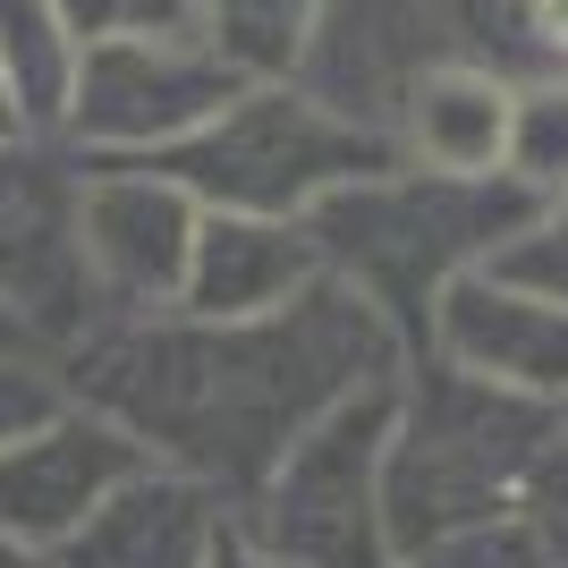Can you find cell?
I'll return each instance as SVG.
<instances>
[{"label": "cell", "instance_id": "1", "mask_svg": "<svg viewBox=\"0 0 568 568\" xmlns=\"http://www.w3.org/2000/svg\"><path fill=\"white\" fill-rule=\"evenodd\" d=\"M399 374V332L332 272L255 323H195V314L102 323L60 356L77 407L111 416L153 467L195 475L230 518L332 407Z\"/></svg>", "mask_w": 568, "mask_h": 568}, {"label": "cell", "instance_id": "2", "mask_svg": "<svg viewBox=\"0 0 568 568\" xmlns=\"http://www.w3.org/2000/svg\"><path fill=\"white\" fill-rule=\"evenodd\" d=\"M535 213L544 204L518 179H450V170L390 162L374 179H348V187L323 195L306 213V237L323 255V272L339 288H356L399 332L407 365H416L433 339V306L467 272H484Z\"/></svg>", "mask_w": 568, "mask_h": 568}, {"label": "cell", "instance_id": "3", "mask_svg": "<svg viewBox=\"0 0 568 568\" xmlns=\"http://www.w3.org/2000/svg\"><path fill=\"white\" fill-rule=\"evenodd\" d=\"M560 433H568L560 407L493 390V382H467L442 356H416L399 374V416H390V450H382V535H390V560L407 568L433 544L500 526Z\"/></svg>", "mask_w": 568, "mask_h": 568}, {"label": "cell", "instance_id": "4", "mask_svg": "<svg viewBox=\"0 0 568 568\" xmlns=\"http://www.w3.org/2000/svg\"><path fill=\"white\" fill-rule=\"evenodd\" d=\"M399 162L390 128L348 119L323 102L306 77H272V85H237L195 136L153 153L144 170H162L170 187L195 195V213H263V221H306L314 204L348 179Z\"/></svg>", "mask_w": 568, "mask_h": 568}, {"label": "cell", "instance_id": "5", "mask_svg": "<svg viewBox=\"0 0 568 568\" xmlns=\"http://www.w3.org/2000/svg\"><path fill=\"white\" fill-rule=\"evenodd\" d=\"M390 416H399V382L356 390L332 407L297 450L272 467L237 526L288 568H399L382 535V450H390Z\"/></svg>", "mask_w": 568, "mask_h": 568}, {"label": "cell", "instance_id": "6", "mask_svg": "<svg viewBox=\"0 0 568 568\" xmlns=\"http://www.w3.org/2000/svg\"><path fill=\"white\" fill-rule=\"evenodd\" d=\"M77 195H85V162L60 136H0V314L51 365L85 332H102Z\"/></svg>", "mask_w": 568, "mask_h": 568}, {"label": "cell", "instance_id": "7", "mask_svg": "<svg viewBox=\"0 0 568 568\" xmlns=\"http://www.w3.org/2000/svg\"><path fill=\"white\" fill-rule=\"evenodd\" d=\"M246 77L221 69L204 34H153V43H94L77 51V85L60 111V144L77 162H153L195 136Z\"/></svg>", "mask_w": 568, "mask_h": 568}, {"label": "cell", "instance_id": "8", "mask_svg": "<svg viewBox=\"0 0 568 568\" xmlns=\"http://www.w3.org/2000/svg\"><path fill=\"white\" fill-rule=\"evenodd\" d=\"M195 195L170 187L144 162H85L77 195V237H85V281H94L102 323H162L179 314L195 255Z\"/></svg>", "mask_w": 568, "mask_h": 568}, {"label": "cell", "instance_id": "9", "mask_svg": "<svg viewBox=\"0 0 568 568\" xmlns=\"http://www.w3.org/2000/svg\"><path fill=\"white\" fill-rule=\"evenodd\" d=\"M136 467H153V458L111 416L60 399L26 442L0 450V535H18L26 551H60Z\"/></svg>", "mask_w": 568, "mask_h": 568}, {"label": "cell", "instance_id": "10", "mask_svg": "<svg viewBox=\"0 0 568 568\" xmlns=\"http://www.w3.org/2000/svg\"><path fill=\"white\" fill-rule=\"evenodd\" d=\"M425 356H442L450 374L493 382V390H518V399L568 407V306L535 297L518 281H493V272H467V281L433 306V339Z\"/></svg>", "mask_w": 568, "mask_h": 568}, {"label": "cell", "instance_id": "11", "mask_svg": "<svg viewBox=\"0 0 568 568\" xmlns=\"http://www.w3.org/2000/svg\"><path fill=\"white\" fill-rule=\"evenodd\" d=\"M221 526H230V509L195 475L136 467L51 560L60 568H204L213 544H221Z\"/></svg>", "mask_w": 568, "mask_h": 568}, {"label": "cell", "instance_id": "12", "mask_svg": "<svg viewBox=\"0 0 568 568\" xmlns=\"http://www.w3.org/2000/svg\"><path fill=\"white\" fill-rule=\"evenodd\" d=\"M323 281L306 221H263V213H204L195 221V255H187V288L179 314L195 323H255V314L288 306L297 288Z\"/></svg>", "mask_w": 568, "mask_h": 568}, {"label": "cell", "instance_id": "13", "mask_svg": "<svg viewBox=\"0 0 568 568\" xmlns=\"http://www.w3.org/2000/svg\"><path fill=\"white\" fill-rule=\"evenodd\" d=\"M509 111H518V85L475 60H433L399 85L390 102V144L399 162L416 170H450V179H500V153H509Z\"/></svg>", "mask_w": 568, "mask_h": 568}, {"label": "cell", "instance_id": "14", "mask_svg": "<svg viewBox=\"0 0 568 568\" xmlns=\"http://www.w3.org/2000/svg\"><path fill=\"white\" fill-rule=\"evenodd\" d=\"M0 85L18 102L26 136H60V111L77 85V34L60 26L51 0H0Z\"/></svg>", "mask_w": 568, "mask_h": 568}, {"label": "cell", "instance_id": "15", "mask_svg": "<svg viewBox=\"0 0 568 568\" xmlns=\"http://www.w3.org/2000/svg\"><path fill=\"white\" fill-rule=\"evenodd\" d=\"M323 9L332 0H204L195 34H204V51H221V69H237L246 85H272V77L306 69Z\"/></svg>", "mask_w": 568, "mask_h": 568}, {"label": "cell", "instance_id": "16", "mask_svg": "<svg viewBox=\"0 0 568 568\" xmlns=\"http://www.w3.org/2000/svg\"><path fill=\"white\" fill-rule=\"evenodd\" d=\"M500 179H518L535 204L568 195V77L544 85H518V111H509V153H500Z\"/></svg>", "mask_w": 568, "mask_h": 568}, {"label": "cell", "instance_id": "17", "mask_svg": "<svg viewBox=\"0 0 568 568\" xmlns=\"http://www.w3.org/2000/svg\"><path fill=\"white\" fill-rule=\"evenodd\" d=\"M60 26L77 34V51L94 43H153V34H195L204 0H51Z\"/></svg>", "mask_w": 568, "mask_h": 568}, {"label": "cell", "instance_id": "18", "mask_svg": "<svg viewBox=\"0 0 568 568\" xmlns=\"http://www.w3.org/2000/svg\"><path fill=\"white\" fill-rule=\"evenodd\" d=\"M484 272H493V281L535 288V297H551V306H568V195H551L544 213L526 221V230L509 237V246H500Z\"/></svg>", "mask_w": 568, "mask_h": 568}, {"label": "cell", "instance_id": "19", "mask_svg": "<svg viewBox=\"0 0 568 568\" xmlns=\"http://www.w3.org/2000/svg\"><path fill=\"white\" fill-rule=\"evenodd\" d=\"M518 535L526 551H535V568H568V433L544 450V467L526 475V493H518Z\"/></svg>", "mask_w": 568, "mask_h": 568}, {"label": "cell", "instance_id": "20", "mask_svg": "<svg viewBox=\"0 0 568 568\" xmlns=\"http://www.w3.org/2000/svg\"><path fill=\"white\" fill-rule=\"evenodd\" d=\"M60 399H69V382H60L51 356H0V450L26 442Z\"/></svg>", "mask_w": 568, "mask_h": 568}, {"label": "cell", "instance_id": "21", "mask_svg": "<svg viewBox=\"0 0 568 568\" xmlns=\"http://www.w3.org/2000/svg\"><path fill=\"white\" fill-rule=\"evenodd\" d=\"M518 26H526V77H568V0H518Z\"/></svg>", "mask_w": 568, "mask_h": 568}, {"label": "cell", "instance_id": "22", "mask_svg": "<svg viewBox=\"0 0 568 568\" xmlns=\"http://www.w3.org/2000/svg\"><path fill=\"white\" fill-rule=\"evenodd\" d=\"M204 568H288V560H272V551H263L255 544V535H246V526H221V544H213V560H204Z\"/></svg>", "mask_w": 568, "mask_h": 568}, {"label": "cell", "instance_id": "23", "mask_svg": "<svg viewBox=\"0 0 568 568\" xmlns=\"http://www.w3.org/2000/svg\"><path fill=\"white\" fill-rule=\"evenodd\" d=\"M0 568H60V560H51V551H26L18 535H0Z\"/></svg>", "mask_w": 568, "mask_h": 568}, {"label": "cell", "instance_id": "24", "mask_svg": "<svg viewBox=\"0 0 568 568\" xmlns=\"http://www.w3.org/2000/svg\"><path fill=\"white\" fill-rule=\"evenodd\" d=\"M0 356H34V339H26L18 323H9V314H0Z\"/></svg>", "mask_w": 568, "mask_h": 568}, {"label": "cell", "instance_id": "25", "mask_svg": "<svg viewBox=\"0 0 568 568\" xmlns=\"http://www.w3.org/2000/svg\"><path fill=\"white\" fill-rule=\"evenodd\" d=\"M0 136H26V128H18V102H9V85H0Z\"/></svg>", "mask_w": 568, "mask_h": 568}, {"label": "cell", "instance_id": "26", "mask_svg": "<svg viewBox=\"0 0 568 568\" xmlns=\"http://www.w3.org/2000/svg\"><path fill=\"white\" fill-rule=\"evenodd\" d=\"M560 416H568V407H560Z\"/></svg>", "mask_w": 568, "mask_h": 568}]
</instances>
